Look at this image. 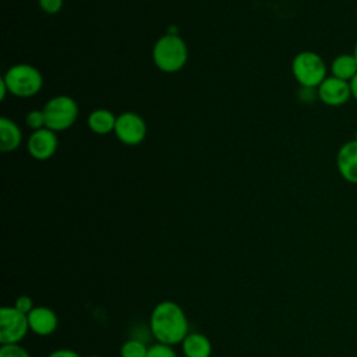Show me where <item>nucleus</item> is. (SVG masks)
<instances>
[{"instance_id": "nucleus-12", "label": "nucleus", "mask_w": 357, "mask_h": 357, "mask_svg": "<svg viewBox=\"0 0 357 357\" xmlns=\"http://www.w3.org/2000/svg\"><path fill=\"white\" fill-rule=\"evenodd\" d=\"M184 357H211L212 343L201 332H190L180 343Z\"/></svg>"}, {"instance_id": "nucleus-9", "label": "nucleus", "mask_w": 357, "mask_h": 357, "mask_svg": "<svg viewBox=\"0 0 357 357\" xmlns=\"http://www.w3.org/2000/svg\"><path fill=\"white\" fill-rule=\"evenodd\" d=\"M59 146L57 135L50 128L45 127L36 131H32L26 141L28 153L36 160H47L50 159Z\"/></svg>"}, {"instance_id": "nucleus-14", "label": "nucleus", "mask_w": 357, "mask_h": 357, "mask_svg": "<svg viewBox=\"0 0 357 357\" xmlns=\"http://www.w3.org/2000/svg\"><path fill=\"white\" fill-rule=\"evenodd\" d=\"M331 75L350 82L357 75V59L351 53H342L331 63Z\"/></svg>"}, {"instance_id": "nucleus-25", "label": "nucleus", "mask_w": 357, "mask_h": 357, "mask_svg": "<svg viewBox=\"0 0 357 357\" xmlns=\"http://www.w3.org/2000/svg\"><path fill=\"white\" fill-rule=\"evenodd\" d=\"M88 357H102V356H99V354H92V356H88Z\"/></svg>"}, {"instance_id": "nucleus-6", "label": "nucleus", "mask_w": 357, "mask_h": 357, "mask_svg": "<svg viewBox=\"0 0 357 357\" xmlns=\"http://www.w3.org/2000/svg\"><path fill=\"white\" fill-rule=\"evenodd\" d=\"M28 315L13 307L0 308V343H20L28 333Z\"/></svg>"}, {"instance_id": "nucleus-1", "label": "nucleus", "mask_w": 357, "mask_h": 357, "mask_svg": "<svg viewBox=\"0 0 357 357\" xmlns=\"http://www.w3.org/2000/svg\"><path fill=\"white\" fill-rule=\"evenodd\" d=\"M149 329L156 342L174 346L190 333V324L184 310L177 303L163 300L151 312Z\"/></svg>"}, {"instance_id": "nucleus-8", "label": "nucleus", "mask_w": 357, "mask_h": 357, "mask_svg": "<svg viewBox=\"0 0 357 357\" xmlns=\"http://www.w3.org/2000/svg\"><path fill=\"white\" fill-rule=\"evenodd\" d=\"M319 100L331 107H339L349 102L351 98L350 82L339 79L333 75L326 77L322 84L317 88Z\"/></svg>"}, {"instance_id": "nucleus-11", "label": "nucleus", "mask_w": 357, "mask_h": 357, "mask_svg": "<svg viewBox=\"0 0 357 357\" xmlns=\"http://www.w3.org/2000/svg\"><path fill=\"white\" fill-rule=\"evenodd\" d=\"M28 324L29 331H32L38 336H49L56 332L59 326V317L57 314L45 305H36L28 314Z\"/></svg>"}, {"instance_id": "nucleus-13", "label": "nucleus", "mask_w": 357, "mask_h": 357, "mask_svg": "<svg viewBox=\"0 0 357 357\" xmlns=\"http://www.w3.org/2000/svg\"><path fill=\"white\" fill-rule=\"evenodd\" d=\"M22 141V134L20 127L10 119H0V149L1 152L15 151Z\"/></svg>"}, {"instance_id": "nucleus-16", "label": "nucleus", "mask_w": 357, "mask_h": 357, "mask_svg": "<svg viewBox=\"0 0 357 357\" xmlns=\"http://www.w3.org/2000/svg\"><path fill=\"white\" fill-rule=\"evenodd\" d=\"M148 346L138 339H128L120 347V357H146Z\"/></svg>"}, {"instance_id": "nucleus-4", "label": "nucleus", "mask_w": 357, "mask_h": 357, "mask_svg": "<svg viewBox=\"0 0 357 357\" xmlns=\"http://www.w3.org/2000/svg\"><path fill=\"white\" fill-rule=\"evenodd\" d=\"M328 67L325 60L312 50H303L297 53L291 61V74L296 81L307 88H318L328 77Z\"/></svg>"}, {"instance_id": "nucleus-2", "label": "nucleus", "mask_w": 357, "mask_h": 357, "mask_svg": "<svg viewBox=\"0 0 357 357\" xmlns=\"http://www.w3.org/2000/svg\"><path fill=\"white\" fill-rule=\"evenodd\" d=\"M152 60L163 73L180 71L188 60V49L178 33H165L152 49Z\"/></svg>"}, {"instance_id": "nucleus-23", "label": "nucleus", "mask_w": 357, "mask_h": 357, "mask_svg": "<svg viewBox=\"0 0 357 357\" xmlns=\"http://www.w3.org/2000/svg\"><path fill=\"white\" fill-rule=\"evenodd\" d=\"M350 91H351V98L357 100V75L350 81Z\"/></svg>"}, {"instance_id": "nucleus-21", "label": "nucleus", "mask_w": 357, "mask_h": 357, "mask_svg": "<svg viewBox=\"0 0 357 357\" xmlns=\"http://www.w3.org/2000/svg\"><path fill=\"white\" fill-rule=\"evenodd\" d=\"M39 7L47 14H56L63 7V0H39Z\"/></svg>"}, {"instance_id": "nucleus-15", "label": "nucleus", "mask_w": 357, "mask_h": 357, "mask_svg": "<svg viewBox=\"0 0 357 357\" xmlns=\"http://www.w3.org/2000/svg\"><path fill=\"white\" fill-rule=\"evenodd\" d=\"M117 116L113 114V112L107 109H96L88 116V127L92 132L99 135H106L112 131H114Z\"/></svg>"}, {"instance_id": "nucleus-20", "label": "nucleus", "mask_w": 357, "mask_h": 357, "mask_svg": "<svg viewBox=\"0 0 357 357\" xmlns=\"http://www.w3.org/2000/svg\"><path fill=\"white\" fill-rule=\"evenodd\" d=\"M14 307H15L18 311H21V312H24V314H26V315L35 308L33 300H32L29 296H25V294L17 297Z\"/></svg>"}, {"instance_id": "nucleus-19", "label": "nucleus", "mask_w": 357, "mask_h": 357, "mask_svg": "<svg viewBox=\"0 0 357 357\" xmlns=\"http://www.w3.org/2000/svg\"><path fill=\"white\" fill-rule=\"evenodd\" d=\"M0 357H31V356L20 343H13V344H1Z\"/></svg>"}, {"instance_id": "nucleus-7", "label": "nucleus", "mask_w": 357, "mask_h": 357, "mask_svg": "<svg viewBox=\"0 0 357 357\" xmlns=\"http://www.w3.org/2000/svg\"><path fill=\"white\" fill-rule=\"evenodd\" d=\"M113 132L121 144L134 146L145 139L146 123L139 114L134 112H124L117 116Z\"/></svg>"}, {"instance_id": "nucleus-3", "label": "nucleus", "mask_w": 357, "mask_h": 357, "mask_svg": "<svg viewBox=\"0 0 357 357\" xmlns=\"http://www.w3.org/2000/svg\"><path fill=\"white\" fill-rule=\"evenodd\" d=\"M11 95L17 98H32L43 86L40 71L31 64H15L10 67L1 78Z\"/></svg>"}, {"instance_id": "nucleus-10", "label": "nucleus", "mask_w": 357, "mask_h": 357, "mask_svg": "<svg viewBox=\"0 0 357 357\" xmlns=\"http://www.w3.org/2000/svg\"><path fill=\"white\" fill-rule=\"evenodd\" d=\"M336 169L344 181L357 184V139H350L339 148Z\"/></svg>"}, {"instance_id": "nucleus-22", "label": "nucleus", "mask_w": 357, "mask_h": 357, "mask_svg": "<svg viewBox=\"0 0 357 357\" xmlns=\"http://www.w3.org/2000/svg\"><path fill=\"white\" fill-rule=\"evenodd\" d=\"M47 357H81V356L71 349H57V350H53Z\"/></svg>"}, {"instance_id": "nucleus-18", "label": "nucleus", "mask_w": 357, "mask_h": 357, "mask_svg": "<svg viewBox=\"0 0 357 357\" xmlns=\"http://www.w3.org/2000/svg\"><path fill=\"white\" fill-rule=\"evenodd\" d=\"M146 357H177V353L173 346L156 342L155 344L149 346Z\"/></svg>"}, {"instance_id": "nucleus-17", "label": "nucleus", "mask_w": 357, "mask_h": 357, "mask_svg": "<svg viewBox=\"0 0 357 357\" xmlns=\"http://www.w3.org/2000/svg\"><path fill=\"white\" fill-rule=\"evenodd\" d=\"M25 123L32 131L45 128L46 127V119H45L43 110H31V112H28V114L25 117Z\"/></svg>"}, {"instance_id": "nucleus-5", "label": "nucleus", "mask_w": 357, "mask_h": 357, "mask_svg": "<svg viewBox=\"0 0 357 357\" xmlns=\"http://www.w3.org/2000/svg\"><path fill=\"white\" fill-rule=\"evenodd\" d=\"M43 113L46 119V127L54 132L66 131L75 123L78 117L77 102L67 95L53 96L43 106Z\"/></svg>"}, {"instance_id": "nucleus-26", "label": "nucleus", "mask_w": 357, "mask_h": 357, "mask_svg": "<svg viewBox=\"0 0 357 357\" xmlns=\"http://www.w3.org/2000/svg\"><path fill=\"white\" fill-rule=\"evenodd\" d=\"M354 139H357V131H356V135H354Z\"/></svg>"}, {"instance_id": "nucleus-24", "label": "nucleus", "mask_w": 357, "mask_h": 357, "mask_svg": "<svg viewBox=\"0 0 357 357\" xmlns=\"http://www.w3.org/2000/svg\"><path fill=\"white\" fill-rule=\"evenodd\" d=\"M353 54H354V57L357 59V42H356V45H354V50H353Z\"/></svg>"}]
</instances>
